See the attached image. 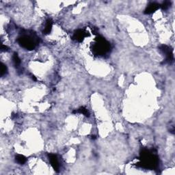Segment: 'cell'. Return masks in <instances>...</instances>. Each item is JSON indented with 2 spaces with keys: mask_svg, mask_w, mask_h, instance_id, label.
<instances>
[{
  "mask_svg": "<svg viewBox=\"0 0 175 175\" xmlns=\"http://www.w3.org/2000/svg\"><path fill=\"white\" fill-rule=\"evenodd\" d=\"M158 157L149 150H144L140 153V162L138 166L142 168L155 169L158 166Z\"/></svg>",
  "mask_w": 175,
  "mask_h": 175,
  "instance_id": "1",
  "label": "cell"
},
{
  "mask_svg": "<svg viewBox=\"0 0 175 175\" xmlns=\"http://www.w3.org/2000/svg\"><path fill=\"white\" fill-rule=\"evenodd\" d=\"M17 42L21 47L28 50H33L39 43V38L31 35H23L19 37Z\"/></svg>",
  "mask_w": 175,
  "mask_h": 175,
  "instance_id": "2",
  "label": "cell"
},
{
  "mask_svg": "<svg viewBox=\"0 0 175 175\" xmlns=\"http://www.w3.org/2000/svg\"><path fill=\"white\" fill-rule=\"evenodd\" d=\"M93 50L97 55L103 56L109 52L110 45L105 38L99 37L97 38V43L94 46Z\"/></svg>",
  "mask_w": 175,
  "mask_h": 175,
  "instance_id": "3",
  "label": "cell"
},
{
  "mask_svg": "<svg viewBox=\"0 0 175 175\" xmlns=\"http://www.w3.org/2000/svg\"><path fill=\"white\" fill-rule=\"evenodd\" d=\"M160 50L166 56V59L164 60V63H169L172 64L174 62V56H173L172 50H171L170 47H169L167 45H162L160 47Z\"/></svg>",
  "mask_w": 175,
  "mask_h": 175,
  "instance_id": "4",
  "label": "cell"
},
{
  "mask_svg": "<svg viewBox=\"0 0 175 175\" xmlns=\"http://www.w3.org/2000/svg\"><path fill=\"white\" fill-rule=\"evenodd\" d=\"M48 157H49V160L50 161L51 165H52L53 168L54 169V170L56 171V172H58L59 169H60V164H59L58 157H57L56 155L52 154V153H51V154H49Z\"/></svg>",
  "mask_w": 175,
  "mask_h": 175,
  "instance_id": "5",
  "label": "cell"
},
{
  "mask_svg": "<svg viewBox=\"0 0 175 175\" xmlns=\"http://www.w3.org/2000/svg\"><path fill=\"white\" fill-rule=\"evenodd\" d=\"M87 36L88 35L85 31L82 30V29H78V30H77L74 33L73 38L74 40L78 41V42H81V41L83 40L84 38Z\"/></svg>",
  "mask_w": 175,
  "mask_h": 175,
  "instance_id": "6",
  "label": "cell"
},
{
  "mask_svg": "<svg viewBox=\"0 0 175 175\" xmlns=\"http://www.w3.org/2000/svg\"><path fill=\"white\" fill-rule=\"evenodd\" d=\"M160 8V5L157 3H151V4L148 6V7L146 8V10H144V13L146 15H149V14L153 13L154 12L157 10V9Z\"/></svg>",
  "mask_w": 175,
  "mask_h": 175,
  "instance_id": "7",
  "label": "cell"
},
{
  "mask_svg": "<svg viewBox=\"0 0 175 175\" xmlns=\"http://www.w3.org/2000/svg\"><path fill=\"white\" fill-rule=\"evenodd\" d=\"M53 26V22L51 19H47L46 21V24H45V27L44 30H43V33L45 34H50L52 31Z\"/></svg>",
  "mask_w": 175,
  "mask_h": 175,
  "instance_id": "8",
  "label": "cell"
},
{
  "mask_svg": "<svg viewBox=\"0 0 175 175\" xmlns=\"http://www.w3.org/2000/svg\"><path fill=\"white\" fill-rule=\"evenodd\" d=\"M13 60L14 65H15L17 68H19V66H20L21 64V60L17 53H15V54H14L13 56Z\"/></svg>",
  "mask_w": 175,
  "mask_h": 175,
  "instance_id": "9",
  "label": "cell"
},
{
  "mask_svg": "<svg viewBox=\"0 0 175 175\" xmlns=\"http://www.w3.org/2000/svg\"><path fill=\"white\" fill-rule=\"evenodd\" d=\"M15 160H16V162L18 163V164L22 165V164H24L26 162L27 159H26V157L23 156V155H18L17 156H16Z\"/></svg>",
  "mask_w": 175,
  "mask_h": 175,
  "instance_id": "10",
  "label": "cell"
},
{
  "mask_svg": "<svg viewBox=\"0 0 175 175\" xmlns=\"http://www.w3.org/2000/svg\"><path fill=\"white\" fill-rule=\"evenodd\" d=\"M73 113H80V114H82L85 115L86 116H87V117H89V116H90L89 112L88 111V109H86V108L84 107H80L79 109H78L77 110H76V111L73 112Z\"/></svg>",
  "mask_w": 175,
  "mask_h": 175,
  "instance_id": "11",
  "label": "cell"
},
{
  "mask_svg": "<svg viewBox=\"0 0 175 175\" xmlns=\"http://www.w3.org/2000/svg\"><path fill=\"white\" fill-rule=\"evenodd\" d=\"M7 72H8L7 66L2 63V64H1V76L3 77V75H5L7 73Z\"/></svg>",
  "mask_w": 175,
  "mask_h": 175,
  "instance_id": "12",
  "label": "cell"
},
{
  "mask_svg": "<svg viewBox=\"0 0 175 175\" xmlns=\"http://www.w3.org/2000/svg\"><path fill=\"white\" fill-rule=\"evenodd\" d=\"M170 1H164V3H163V5L162 6V8L164 9V10H167V9L169 7H170Z\"/></svg>",
  "mask_w": 175,
  "mask_h": 175,
  "instance_id": "13",
  "label": "cell"
},
{
  "mask_svg": "<svg viewBox=\"0 0 175 175\" xmlns=\"http://www.w3.org/2000/svg\"><path fill=\"white\" fill-rule=\"evenodd\" d=\"M1 51H2V52H8V51L9 50V48L7 46H6V45L1 44Z\"/></svg>",
  "mask_w": 175,
  "mask_h": 175,
  "instance_id": "14",
  "label": "cell"
}]
</instances>
